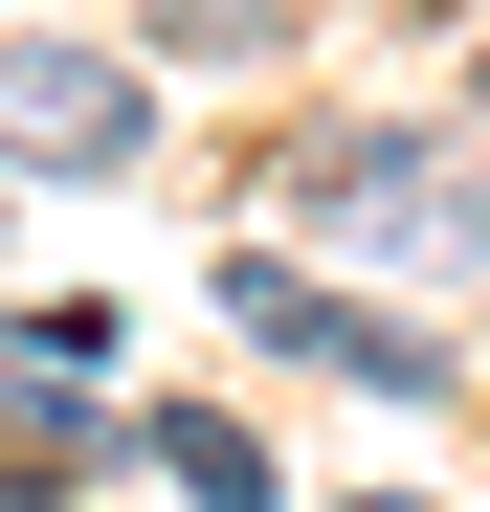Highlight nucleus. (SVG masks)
Listing matches in <instances>:
<instances>
[{
    "label": "nucleus",
    "mask_w": 490,
    "mask_h": 512,
    "mask_svg": "<svg viewBox=\"0 0 490 512\" xmlns=\"http://www.w3.org/2000/svg\"><path fill=\"white\" fill-rule=\"evenodd\" d=\"M335 512H424V490H335Z\"/></svg>",
    "instance_id": "obj_4"
},
{
    "label": "nucleus",
    "mask_w": 490,
    "mask_h": 512,
    "mask_svg": "<svg viewBox=\"0 0 490 512\" xmlns=\"http://www.w3.org/2000/svg\"><path fill=\"white\" fill-rule=\"evenodd\" d=\"M223 312L268 334V357H312V379H379V401H446V357L401 312H357V290H312V268H223Z\"/></svg>",
    "instance_id": "obj_1"
},
{
    "label": "nucleus",
    "mask_w": 490,
    "mask_h": 512,
    "mask_svg": "<svg viewBox=\"0 0 490 512\" xmlns=\"http://www.w3.org/2000/svg\"><path fill=\"white\" fill-rule=\"evenodd\" d=\"M156 468H179L201 512H268V446H245V423H223V401H156Z\"/></svg>",
    "instance_id": "obj_3"
},
{
    "label": "nucleus",
    "mask_w": 490,
    "mask_h": 512,
    "mask_svg": "<svg viewBox=\"0 0 490 512\" xmlns=\"http://www.w3.org/2000/svg\"><path fill=\"white\" fill-rule=\"evenodd\" d=\"M134 134H156L134 67H90V45H0V156H67V179H90V156H134Z\"/></svg>",
    "instance_id": "obj_2"
}]
</instances>
